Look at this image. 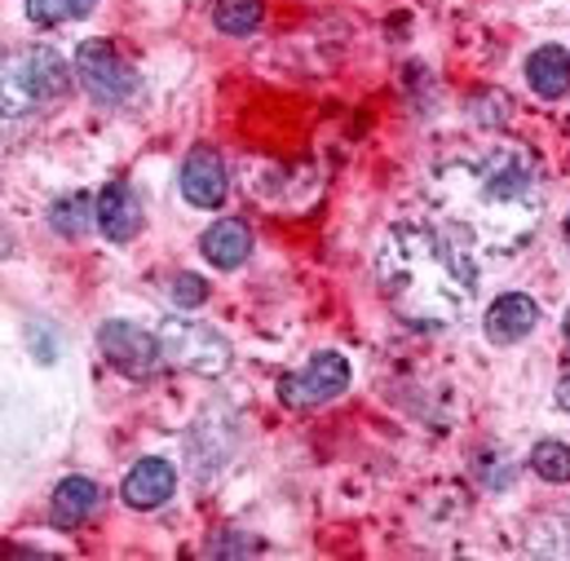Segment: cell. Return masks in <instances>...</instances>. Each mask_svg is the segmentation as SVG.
Instances as JSON below:
<instances>
[{
  "label": "cell",
  "instance_id": "cell-1",
  "mask_svg": "<svg viewBox=\"0 0 570 561\" xmlns=\"http://www.w3.org/2000/svg\"><path fill=\"white\" fill-rule=\"evenodd\" d=\"M376 279L416 327H451L478 301V244L460 222H399L376 248Z\"/></svg>",
  "mask_w": 570,
  "mask_h": 561
},
{
  "label": "cell",
  "instance_id": "cell-2",
  "mask_svg": "<svg viewBox=\"0 0 570 561\" xmlns=\"http://www.w3.org/2000/svg\"><path fill=\"white\" fill-rule=\"evenodd\" d=\"M442 181L451 186V222H460L478 248L487 244V248L513 253L540 226V213H544L540 168L531 150L513 141L487 150L478 164L442 173Z\"/></svg>",
  "mask_w": 570,
  "mask_h": 561
},
{
  "label": "cell",
  "instance_id": "cell-3",
  "mask_svg": "<svg viewBox=\"0 0 570 561\" xmlns=\"http://www.w3.org/2000/svg\"><path fill=\"white\" fill-rule=\"evenodd\" d=\"M71 89V67L49 45H27L0 62V116L22 120Z\"/></svg>",
  "mask_w": 570,
  "mask_h": 561
},
{
  "label": "cell",
  "instance_id": "cell-4",
  "mask_svg": "<svg viewBox=\"0 0 570 561\" xmlns=\"http://www.w3.org/2000/svg\"><path fill=\"white\" fill-rule=\"evenodd\" d=\"M155 336H159L164 358H168L173 367H181V372H195V376L217 381V376H226L230 363H235L230 341H226L217 327H208V323H195V318H164V327H159Z\"/></svg>",
  "mask_w": 570,
  "mask_h": 561
},
{
  "label": "cell",
  "instance_id": "cell-5",
  "mask_svg": "<svg viewBox=\"0 0 570 561\" xmlns=\"http://www.w3.org/2000/svg\"><path fill=\"white\" fill-rule=\"evenodd\" d=\"M76 76L85 85V94L102 107H125L138 94V71L107 45V40H85L76 49Z\"/></svg>",
  "mask_w": 570,
  "mask_h": 561
},
{
  "label": "cell",
  "instance_id": "cell-6",
  "mask_svg": "<svg viewBox=\"0 0 570 561\" xmlns=\"http://www.w3.org/2000/svg\"><path fill=\"white\" fill-rule=\"evenodd\" d=\"M350 390V363L336 350L314 354L301 372H292L279 381V398L284 407H323L332 398H341Z\"/></svg>",
  "mask_w": 570,
  "mask_h": 561
},
{
  "label": "cell",
  "instance_id": "cell-7",
  "mask_svg": "<svg viewBox=\"0 0 570 561\" xmlns=\"http://www.w3.org/2000/svg\"><path fill=\"white\" fill-rule=\"evenodd\" d=\"M98 350H102V358H107L116 372H125V376H134V381H146V376L164 363L159 336L138 327V323H125V318H111V323L98 327Z\"/></svg>",
  "mask_w": 570,
  "mask_h": 561
},
{
  "label": "cell",
  "instance_id": "cell-8",
  "mask_svg": "<svg viewBox=\"0 0 570 561\" xmlns=\"http://www.w3.org/2000/svg\"><path fill=\"white\" fill-rule=\"evenodd\" d=\"M535 327H540V305H535V296H527V292H504V296H495V301L487 305V314H482V332H487V341L500 345V350L527 341Z\"/></svg>",
  "mask_w": 570,
  "mask_h": 561
},
{
  "label": "cell",
  "instance_id": "cell-9",
  "mask_svg": "<svg viewBox=\"0 0 570 561\" xmlns=\"http://www.w3.org/2000/svg\"><path fill=\"white\" fill-rule=\"evenodd\" d=\"M177 181H181V195L190 208H222L226 204V164L213 146H190Z\"/></svg>",
  "mask_w": 570,
  "mask_h": 561
},
{
  "label": "cell",
  "instance_id": "cell-10",
  "mask_svg": "<svg viewBox=\"0 0 570 561\" xmlns=\"http://www.w3.org/2000/svg\"><path fill=\"white\" fill-rule=\"evenodd\" d=\"M98 230L111 244H134L142 230V199L134 195L129 181H107L98 195Z\"/></svg>",
  "mask_w": 570,
  "mask_h": 561
},
{
  "label": "cell",
  "instance_id": "cell-11",
  "mask_svg": "<svg viewBox=\"0 0 570 561\" xmlns=\"http://www.w3.org/2000/svg\"><path fill=\"white\" fill-rule=\"evenodd\" d=\"M173 491H177V469H173L168 460H159V455L138 460V464L129 469L125 486H120L125 504H129V509H138V513H150V509L168 504V500H173Z\"/></svg>",
  "mask_w": 570,
  "mask_h": 561
},
{
  "label": "cell",
  "instance_id": "cell-12",
  "mask_svg": "<svg viewBox=\"0 0 570 561\" xmlns=\"http://www.w3.org/2000/svg\"><path fill=\"white\" fill-rule=\"evenodd\" d=\"M199 253L208 257V266L217 270H239L253 257V230L239 217H222L199 235Z\"/></svg>",
  "mask_w": 570,
  "mask_h": 561
},
{
  "label": "cell",
  "instance_id": "cell-13",
  "mask_svg": "<svg viewBox=\"0 0 570 561\" xmlns=\"http://www.w3.org/2000/svg\"><path fill=\"white\" fill-rule=\"evenodd\" d=\"M527 85L535 89V98L558 102L570 94V53L562 45H540L527 58Z\"/></svg>",
  "mask_w": 570,
  "mask_h": 561
},
{
  "label": "cell",
  "instance_id": "cell-14",
  "mask_svg": "<svg viewBox=\"0 0 570 561\" xmlns=\"http://www.w3.org/2000/svg\"><path fill=\"white\" fill-rule=\"evenodd\" d=\"M94 509H98V482H89V478H62L58 491H53V504H49V522L58 531H76Z\"/></svg>",
  "mask_w": 570,
  "mask_h": 561
},
{
  "label": "cell",
  "instance_id": "cell-15",
  "mask_svg": "<svg viewBox=\"0 0 570 561\" xmlns=\"http://www.w3.org/2000/svg\"><path fill=\"white\" fill-rule=\"evenodd\" d=\"M94 222H98V208H94V199L80 195V190L53 199V208H49V226H53L62 239H85V235L94 230Z\"/></svg>",
  "mask_w": 570,
  "mask_h": 561
},
{
  "label": "cell",
  "instance_id": "cell-16",
  "mask_svg": "<svg viewBox=\"0 0 570 561\" xmlns=\"http://www.w3.org/2000/svg\"><path fill=\"white\" fill-rule=\"evenodd\" d=\"M266 22V0H217L213 4V27L226 36H253Z\"/></svg>",
  "mask_w": 570,
  "mask_h": 561
},
{
  "label": "cell",
  "instance_id": "cell-17",
  "mask_svg": "<svg viewBox=\"0 0 570 561\" xmlns=\"http://www.w3.org/2000/svg\"><path fill=\"white\" fill-rule=\"evenodd\" d=\"M531 469L544 478V482H570V446L558 442V437H544L531 446Z\"/></svg>",
  "mask_w": 570,
  "mask_h": 561
},
{
  "label": "cell",
  "instance_id": "cell-18",
  "mask_svg": "<svg viewBox=\"0 0 570 561\" xmlns=\"http://www.w3.org/2000/svg\"><path fill=\"white\" fill-rule=\"evenodd\" d=\"M98 0H27V18L40 27H58V22H76L89 18Z\"/></svg>",
  "mask_w": 570,
  "mask_h": 561
},
{
  "label": "cell",
  "instance_id": "cell-19",
  "mask_svg": "<svg viewBox=\"0 0 570 561\" xmlns=\"http://www.w3.org/2000/svg\"><path fill=\"white\" fill-rule=\"evenodd\" d=\"M168 292H173V301H177L181 309H199V305L208 301V283L199 279V275H177Z\"/></svg>",
  "mask_w": 570,
  "mask_h": 561
},
{
  "label": "cell",
  "instance_id": "cell-20",
  "mask_svg": "<svg viewBox=\"0 0 570 561\" xmlns=\"http://www.w3.org/2000/svg\"><path fill=\"white\" fill-rule=\"evenodd\" d=\"M558 407H562V412L570 416V372L562 376V381H558Z\"/></svg>",
  "mask_w": 570,
  "mask_h": 561
},
{
  "label": "cell",
  "instance_id": "cell-21",
  "mask_svg": "<svg viewBox=\"0 0 570 561\" xmlns=\"http://www.w3.org/2000/svg\"><path fill=\"white\" fill-rule=\"evenodd\" d=\"M562 332H567V341H570V309H567V318H562Z\"/></svg>",
  "mask_w": 570,
  "mask_h": 561
},
{
  "label": "cell",
  "instance_id": "cell-22",
  "mask_svg": "<svg viewBox=\"0 0 570 561\" xmlns=\"http://www.w3.org/2000/svg\"><path fill=\"white\" fill-rule=\"evenodd\" d=\"M567 248H570V222H567Z\"/></svg>",
  "mask_w": 570,
  "mask_h": 561
}]
</instances>
